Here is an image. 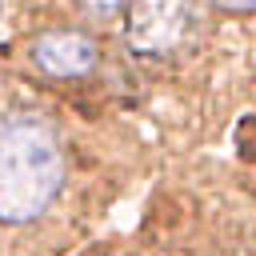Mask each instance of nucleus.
Instances as JSON below:
<instances>
[{"instance_id": "39448f33", "label": "nucleus", "mask_w": 256, "mask_h": 256, "mask_svg": "<svg viewBox=\"0 0 256 256\" xmlns=\"http://www.w3.org/2000/svg\"><path fill=\"white\" fill-rule=\"evenodd\" d=\"M224 12H236V16H244V12H256V0H216Z\"/></svg>"}, {"instance_id": "423d86ee", "label": "nucleus", "mask_w": 256, "mask_h": 256, "mask_svg": "<svg viewBox=\"0 0 256 256\" xmlns=\"http://www.w3.org/2000/svg\"><path fill=\"white\" fill-rule=\"evenodd\" d=\"M0 8H4V0H0Z\"/></svg>"}, {"instance_id": "20e7f679", "label": "nucleus", "mask_w": 256, "mask_h": 256, "mask_svg": "<svg viewBox=\"0 0 256 256\" xmlns=\"http://www.w3.org/2000/svg\"><path fill=\"white\" fill-rule=\"evenodd\" d=\"M76 4L84 8V16H92V20H108V16L124 12L132 0H76Z\"/></svg>"}, {"instance_id": "7ed1b4c3", "label": "nucleus", "mask_w": 256, "mask_h": 256, "mask_svg": "<svg viewBox=\"0 0 256 256\" xmlns=\"http://www.w3.org/2000/svg\"><path fill=\"white\" fill-rule=\"evenodd\" d=\"M100 60V48L88 32H76V28H48L32 40V64L56 80H76V76H88Z\"/></svg>"}, {"instance_id": "f03ea898", "label": "nucleus", "mask_w": 256, "mask_h": 256, "mask_svg": "<svg viewBox=\"0 0 256 256\" xmlns=\"http://www.w3.org/2000/svg\"><path fill=\"white\" fill-rule=\"evenodd\" d=\"M192 20H196L192 0H132L124 40L140 56H164L188 36Z\"/></svg>"}, {"instance_id": "f257e3e1", "label": "nucleus", "mask_w": 256, "mask_h": 256, "mask_svg": "<svg viewBox=\"0 0 256 256\" xmlns=\"http://www.w3.org/2000/svg\"><path fill=\"white\" fill-rule=\"evenodd\" d=\"M64 188V148L36 116L0 124V224L40 220Z\"/></svg>"}]
</instances>
